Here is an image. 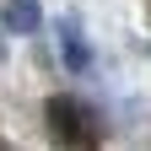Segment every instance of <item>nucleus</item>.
Returning a JSON list of instances; mask_svg holds the SVG:
<instances>
[{
	"label": "nucleus",
	"mask_w": 151,
	"mask_h": 151,
	"mask_svg": "<svg viewBox=\"0 0 151 151\" xmlns=\"http://www.w3.org/2000/svg\"><path fill=\"white\" fill-rule=\"evenodd\" d=\"M49 124H54V135L70 140V146H92V140L103 135V129H97V113L81 108L76 97H54L49 103Z\"/></svg>",
	"instance_id": "nucleus-1"
},
{
	"label": "nucleus",
	"mask_w": 151,
	"mask_h": 151,
	"mask_svg": "<svg viewBox=\"0 0 151 151\" xmlns=\"http://www.w3.org/2000/svg\"><path fill=\"white\" fill-rule=\"evenodd\" d=\"M65 60H70L76 70H81V65H86V49H81V43H76V32H65Z\"/></svg>",
	"instance_id": "nucleus-3"
},
{
	"label": "nucleus",
	"mask_w": 151,
	"mask_h": 151,
	"mask_svg": "<svg viewBox=\"0 0 151 151\" xmlns=\"http://www.w3.org/2000/svg\"><path fill=\"white\" fill-rule=\"evenodd\" d=\"M38 22H43V16H38L32 0H11V6H6V27H11V32H32Z\"/></svg>",
	"instance_id": "nucleus-2"
}]
</instances>
